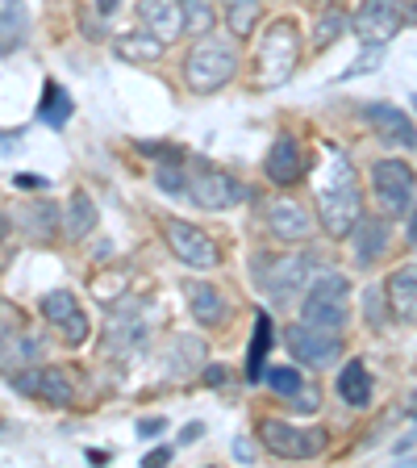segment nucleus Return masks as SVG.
Segmentation results:
<instances>
[{"label": "nucleus", "instance_id": "obj_1", "mask_svg": "<svg viewBox=\"0 0 417 468\" xmlns=\"http://www.w3.org/2000/svg\"><path fill=\"white\" fill-rule=\"evenodd\" d=\"M318 218H321V230L330 239H347L355 230V222L363 218L360 180H355V167H350V159L342 151L330 155V180L318 193Z\"/></svg>", "mask_w": 417, "mask_h": 468}, {"label": "nucleus", "instance_id": "obj_2", "mask_svg": "<svg viewBox=\"0 0 417 468\" xmlns=\"http://www.w3.org/2000/svg\"><path fill=\"white\" fill-rule=\"evenodd\" d=\"M234 71H238V50L222 38H209V34L184 55V80L196 97H209V92L225 88Z\"/></svg>", "mask_w": 417, "mask_h": 468}, {"label": "nucleus", "instance_id": "obj_3", "mask_svg": "<svg viewBox=\"0 0 417 468\" xmlns=\"http://www.w3.org/2000/svg\"><path fill=\"white\" fill-rule=\"evenodd\" d=\"M347 297L350 281L342 272H318L301 297V318L326 331H342L347 326Z\"/></svg>", "mask_w": 417, "mask_h": 468}, {"label": "nucleus", "instance_id": "obj_4", "mask_svg": "<svg viewBox=\"0 0 417 468\" xmlns=\"http://www.w3.org/2000/svg\"><path fill=\"white\" fill-rule=\"evenodd\" d=\"M297 63H301V34L292 21H276L259 47V84H284L297 71Z\"/></svg>", "mask_w": 417, "mask_h": 468}, {"label": "nucleus", "instance_id": "obj_5", "mask_svg": "<svg viewBox=\"0 0 417 468\" xmlns=\"http://www.w3.org/2000/svg\"><path fill=\"white\" fill-rule=\"evenodd\" d=\"M263 263H267V268H259V284L267 289L276 310H284V305H292L309 289V276H313V263L318 260H313V255H284V260H263Z\"/></svg>", "mask_w": 417, "mask_h": 468}, {"label": "nucleus", "instance_id": "obj_6", "mask_svg": "<svg viewBox=\"0 0 417 468\" xmlns=\"http://www.w3.org/2000/svg\"><path fill=\"white\" fill-rule=\"evenodd\" d=\"M259 443L272 456H284V460H313L321 448H326V431L318 427H292V422H280V419H263L259 422Z\"/></svg>", "mask_w": 417, "mask_h": 468}, {"label": "nucleus", "instance_id": "obj_7", "mask_svg": "<svg viewBox=\"0 0 417 468\" xmlns=\"http://www.w3.org/2000/svg\"><path fill=\"white\" fill-rule=\"evenodd\" d=\"M284 343H288L292 360L305 364V368H330L342 356V335L326 331V326H313V322H305V318L297 322V326H288Z\"/></svg>", "mask_w": 417, "mask_h": 468}, {"label": "nucleus", "instance_id": "obj_8", "mask_svg": "<svg viewBox=\"0 0 417 468\" xmlns=\"http://www.w3.org/2000/svg\"><path fill=\"white\" fill-rule=\"evenodd\" d=\"M163 234H167V247L175 251V260L188 263L193 272H209V268H217V263H222V251H217V243L201 230V226L184 222V218H167Z\"/></svg>", "mask_w": 417, "mask_h": 468}, {"label": "nucleus", "instance_id": "obj_9", "mask_svg": "<svg viewBox=\"0 0 417 468\" xmlns=\"http://www.w3.org/2000/svg\"><path fill=\"white\" fill-rule=\"evenodd\" d=\"M188 201L222 214V209H234V205L246 201V188H243V180H234L222 167H196L188 176Z\"/></svg>", "mask_w": 417, "mask_h": 468}, {"label": "nucleus", "instance_id": "obj_10", "mask_svg": "<svg viewBox=\"0 0 417 468\" xmlns=\"http://www.w3.org/2000/svg\"><path fill=\"white\" fill-rule=\"evenodd\" d=\"M371 188H376L384 214H409L417 197V176L401 159H380V164H371Z\"/></svg>", "mask_w": 417, "mask_h": 468}, {"label": "nucleus", "instance_id": "obj_11", "mask_svg": "<svg viewBox=\"0 0 417 468\" xmlns=\"http://www.w3.org/2000/svg\"><path fill=\"white\" fill-rule=\"evenodd\" d=\"M401 5H405V0H363L350 29H355L368 47H384V42L401 29V21H405V9H401Z\"/></svg>", "mask_w": 417, "mask_h": 468}, {"label": "nucleus", "instance_id": "obj_12", "mask_svg": "<svg viewBox=\"0 0 417 468\" xmlns=\"http://www.w3.org/2000/svg\"><path fill=\"white\" fill-rule=\"evenodd\" d=\"M42 314H47V322H55L58 331H63V339H68L71 347H79V343L88 339V331H92V322L79 310L76 292H68V289H50L47 297H42Z\"/></svg>", "mask_w": 417, "mask_h": 468}, {"label": "nucleus", "instance_id": "obj_13", "mask_svg": "<svg viewBox=\"0 0 417 468\" xmlns=\"http://www.w3.org/2000/svg\"><path fill=\"white\" fill-rule=\"evenodd\" d=\"M13 385H17L21 393H29V398H47L55 401V406H71L76 401V380L68 377V368H58V364H47V368H29V372H17L13 377Z\"/></svg>", "mask_w": 417, "mask_h": 468}, {"label": "nucleus", "instance_id": "obj_14", "mask_svg": "<svg viewBox=\"0 0 417 468\" xmlns=\"http://www.w3.org/2000/svg\"><path fill=\"white\" fill-rule=\"evenodd\" d=\"M267 230H272L280 243H301V239H309V234H313L309 209H305L301 201L280 197V201L267 205Z\"/></svg>", "mask_w": 417, "mask_h": 468}, {"label": "nucleus", "instance_id": "obj_15", "mask_svg": "<svg viewBox=\"0 0 417 468\" xmlns=\"http://www.w3.org/2000/svg\"><path fill=\"white\" fill-rule=\"evenodd\" d=\"M138 21L146 34H155L163 42H175L184 34V5L180 0H142L138 5Z\"/></svg>", "mask_w": 417, "mask_h": 468}, {"label": "nucleus", "instance_id": "obj_16", "mask_svg": "<svg viewBox=\"0 0 417 468\" xmlns=\"http://www.w3.org/2000/svg\"><path fill=\"white\" fill-rule=\"evenodd\" d=\"M363 117H368V126L376 130L384 143H397V146H405V151H413V146H417V130H413V122H409L405 109H397V105H368V109H363Z\"/></svg>", "mask_w": 417, "mask_h": 468}, {"label": "nucleus", "instance_id": "obj_17", "mask_svg": "<svg viewBox=\"0 0 417 468\" xmlns=\"http://www.w3.org/2000/svg\"><path fill=\"white\" fill-rule=\"evenodd\" d=\"M267 180L272 185H280V188H288V185H297L305 176V155H301V146L292 143L288 134H280L272 143V151H267Z\"/></svg>", "mask_w": 417, "mask_h": 468}, {"label": "nucleus", "instance_id": "obj_18", "mask_svg": "<svg viewBox=\"0 0 417 468\" xmlns=\"http://www.w3.org/2000/svg\"><path fill=\"white\" fill-rule=\"evenodd\" d=\"M29 38L26 0H0V55H17Z\"/></svg>", "mask_w": 417, "mask_h": 468}, {"label": "nucleus", "instance_id": "obj_19", "mask_svg": "<svg viewBox=\"0 0 417 468\" xmlns=\"http://www.w3.org/2000/svg\"><path fill=\"white\" fill-rule=\"evenodd\" d=\"M184 297H188V310H193V318L201 322V326H217V322L225 318V297H222V289H214V284L184 281Z\"/></svg>", "mask_w": 417, "mask_h": 468}, {"label": "nucleus", "instance_id": "obj_20", "mask_svg": "<svg viewBox=\"0 0 417 468\" xmlns=\"http://www.w3.org/2000/svg\"><path fill=\"white\" fill-rule=\"evenodd\" d=\"M384 297H389L392 314H397L401 322H417V268L392 272L389 284H384Z\"/></svg>", "mask_w": 417, "mask_h": 468}, {"label": "nucleus", "instance_id": "obj_21", "mask_svg": "<svg viewBox=\"0 0 417 468\" xmlns=\"http://www.w3.org/2000/svg\"><path fill=\"white\" fill-rule=\"evenodd\" d=\"M350 234H355V255H360L363 268L389 251V222L384 218H360Z\"/></svg>", "mask_w": 417, "mask_h": 468}, {"label": "nucleus", "instance_id": "obj_22", "mask_svg": "<svg viewBox=\"0 0 417 468\" xmlns=\"http://www.w3.org/2000/svg\"><path fill=\"white\" fill-rule=\"evenodd\" d=\"M42 351L38 339H29V335H17V331H0V372H9L17 377V368H26L34 356Z\"/></svg>", "mask_w": 417, "mask_h": 468}, {"label": "nucleus", "instance_id": "obj_23", "mask_svg": "<svg viewBox=\"0 0 417 468\" xmlns=\"http://www.w3.org/2000/svg\"><path fill=\"white\" fill-rule=\"evenodd\" d=\"M339 398L347 401V406L363 410L371 401V377H368V364L363 360H347L339 372Z\"/></svg>", "mask_w": 417, "mask_h": 468}, {"label": "nucleus", "instance_id": "obj_24", "mask_svg": "<svg viewBox=\"0 0 417 468\" xmlns=\"http://www.w3.org/2000/svg\"><path fill=\"white\" fill-rule=\"evenodd\" d=\"M63 230H68L71 243H79V239H88V234L97 230V205H92V197L84 188H76L68 197V226Z\"/></svg>", "mask_w": 417, "mask_h": 468}, {"label": "nucleus", "instance_id": "obj_25", "mask_svg": "<svg viewBox=\"0 0 417 468\" xmlns=\"http://www.w3.org/2000/svg\"><path fill=\"white\" fill-rule=\"evenodd\" d=\"M113 47H117V55L126 58V63H155V58L163 55L167 42L155 38V34H146V29H134V34H126V38H117Z\"/></svg>", "mask_w": 417, "mask_h": 468}, {"label": "nucleus", "instance_id": "obj_26", "mask_svg": "<svg viewBox=\"0 0 417 468\" xmlns=\"http://www.w3.org/2000/svg\"><path fill=\"white\" fill-rule=\"evenodd\" d=\"M71 97L63 92V88L55 84V80H47L42 84V105H38V122H47V126H68V117H71Z\"/></svg>", "mask_w": 417, "mask_h": 468}, {"label": "nucleus", "instance_id": "obj_27", "mask_svg": "<svg viewBox=\"0 0 417 468\" xmlns=\"http://www.w3.org/2000/svg\"><path fill=\"white\" fill-rule=\"evenodd\" d=\"M272 318L267 314H259V322H255V339H251V356H246V380H263V356L272 351Z\"/></svg>", "mask_w": 417, "mask_h": 468}, {"label": "nucleus", "instance_id": "obj_28", "mask_svg": "<svg viewBox=\"0 0 417 468\" xmlns=\"http://www.w3.org/2000/svg\"><path fill=\"white\" fill-rule=\"evenodd\" d=\"M259 17H263V0H230V5H225V21H230V29L238 38L251 34Z\"/></svg>", "mask_w": 417, "mask_h": 468}, {"label": "nucleus", "instance_id": "obj_29", "mask_svg": "<svg viewBox=\"0 0 417 468\" xmlns=\"http://www.w3.org/2000/svg\"><path fill=\"white\" fill-rule=\"evenodd\" d=\"M342 34H347V13L334 5V9H321V17H318V29H313V47L318 50H326L330 42H339Z\"/></svg>", "mask_w": 417, "mask_h": 468}, {"label": "nucleus", "instance_id": "obj_30", "mask_svg": "<svg viewBox=\"0 0 417 468\" xmlns=\"http://www.w3.org/2000/svg\"><path fill=\"white\" fill-rule=\"evenodd\" d=\"M180 5H184V34L204 38V34L217 26V13H214L209 0H180Z\"/></svg>", "mask_w": 417, "mask_h": 468}, {"label": "nucleus", "instance_id": "obj_31", "mask_svg": "<svg viewBox=\"0 0 417 468\" xmlns=\"http://www.w3.org/2000/svg\"><path fill=\"white\" fill-rule=\"evenodd\" d=\"M21 222L29 226V234L38 230V239H50V234L58 230V218H55V205H50V201L21 205Z\"/></svg>", "mask_w": 417, "mask_h": 468}, {"label": "nucleus", "instance_id": "obj_32", "mask_svg": "<svg viewBox=\"0 0 417 468\" xmlns=\"http://www.w3.org/2000/svg\"><path fill=\"white\" fill-rule=\"evenodd\" d=\"M301 385H305V377H301V368H292V364H280V368H272V372H267V389H272V393H280L284 401H288L292 393L301 389Z\"/></svg>", "mask_w": 417, "mask_h": 468}, {"label": "nucleus", "instance_id": "obj_33", "mask_svg": "<svg viewBox=\"0 0 417 468\" xmlns=\"http://www.w3.org/2000/svg\"><path fill=\"white\" fill-rule=\"evenodd\" d=\"M155 185L172 197H188V176L180 172V164H159L155 167Z\"/></svg>", "mask_w": 417, "mask_h": 468}, {"label": "nucleus", "instance_id": "obj_34", "mask_svg": "<svg viewBox=\"0 0 417 468\" xmlns=\"http://www.w3.org/2000/svg\"><path fill=\"white\" fill-rule=\"evenodd\" d=\"M288 406H292V410H297V414H318L321 398H318V389H313L309 380H305L301 389H297V393H292V398H288Z\"/></svg>", "mask_w": 417, "mask_h": 468}, {"label": "nucleus", "instance_id": "obj_35", "mask_svg": "<svg viewBox=\"0 0 417 468\" xmlns=\"http://www.w3.org/2000/svg\"><path fill=\"white\" fill-rule=\"evenodd\" d=\"M380 68V47H371L363 58H355L347 71H342V80H350V76H360V71H376Z\"/></svg>", "mask_w": 417, "mask_h": 468}, {"label": "nucleus", "instance_id": "obj_36", "mask_svg": "<svg viewBox=\"0 0 417 468\" xmlns=\"http://www.w3.org/2000/svg\"><path fill=\"white\" fill-rule=\"evenodd\" d=\"M380 297H384V292L371 289V292H368V302H363V314L371 318V326H384V302H380Z\"/></svg>", "mask_w": 417, "mask_h": 468}, {"label": "nucleus", "instance_id": "obj_37", "mask_svg": "<svg viewBox=\"0 0 417 468\" xmlns=\"http://www.w3.org/2000/svg\"><path fill=\"white\" fill-rule=\"evenodd\" d=\"M163 427H167L163 419H142V422H138V435H142V439H155V435H163Z\"/></svg>", "mask_w": 417, "mask_h": 468}, {"label": "nucleus", "instance_id": "obj_38", "mask_svg": "<svg viewBox=\"0 0 417 468\" xmlns=\"http://www.w3.org/2000/svg\"><path fill=\"white\" fill-rule=\"evenodd\" d=\"M142 464H146V468H155V464H172V448H155L151 456L142 460Z\"/></svg>", "mask_w": 417, "mask_h": 468}, {"label": "nucleus", "instance_id": "obj_39", "mask_svg": "<svg viewBox=\"0 0 417 468\" xmlns=\"http://www.w3.org/2000/svg\"><path fill=\"white\" fill-rule=\"evenodd\" d=\"M117 9H121V0H97V13H100V17H113Z\"/></svg>", "mask_w": 417, "mask_h": 468}, {"label": "nucleus", "instance_id": "obj_40", "mask_svg": "<svg viewBox=\"0 0 417 468\" xmlns=\"http://www.w3.org/2000/svg\"><path fill=\"white\" fill-rule=\"evenodd\" d=\"M17 185L21 188H47V180H42V176H17Z\"/></svg>", "mask_w": 417, "mask_h": 468}, {"label": "nucleus", "instance_id": "obj_41", "mask_svg": "<svg viewBox=\"0 0 417 468\" xmlns=\"http://www.w3.org/2000/svg\"><path fill=\"white\" fill-rule=\"evenodd\" d=\"M196 435H204V422H188V427H184V443H193Z\"/></svg>", "mask_w": 417, "mask_h": 468}, {"label": "nucleus", "instance_id": "obj_42", "mask_svg": "<svg viewBox=\"0 0 417 468\" xmlns=\"http://www.w3.org/2000/svg\"><path fill=\"white\" fill-rule=\"evenodd\" d=\"M204 380H209V385H222L225 372H222V368H209V372H204Z\"/></svg>", "mask_w": 417, "mask_h": 468}, {"label": "nucleus", "instance_id": "obj_43", "mask_svg": "<svg viewBox=\"0 0 417 468\" xmlns=\"http://www.w3.org/2000/svg\"><path fill=\"white\" fill-rule=\"evenodd\" d=\"M234 452H238V460H243V464H251V448H246V443H234Z\"/></svg>", "mask_w": 417, "mask_h": 468}, {"label": "nucleus", "instance_id": "obj_44", "mask_svg": "<svg viewBox=\"0 0 417 468\" xmlns=\"http://www.w3.org/2000/svg\"><path fill=\"white\" fill-rule=\"evenodd\" d=\"M409 214H413L409 218V243H417V209H409Z\"/></svg>", "mask_w": 417, "mask_h": 468}, {"label": "nucleus", "instance_id": "obj_45", "mask_svg": "<svg viewBox=\"0 0 417 468\" xmlns=\"http://www.w3.org/2000/svg\"><path fill=\"white\" fill-rule=\"evenodd\" d=\"M5 239H9V218L0 214V243H5Z\"/></svg>", "mask_w": 417, "mask_h": 468}]
</instances>
